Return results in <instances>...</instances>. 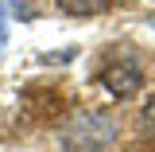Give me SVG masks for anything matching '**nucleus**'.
<instances>
[{"label": "nucleus", "instance_id": "nucleus-1", "mask_svg": "<svg viewBox=\"0 0 155 152\" xmlns=\"http://www.w3.org/2000/svg\"><path fill=\"white\" fill-rule=\"evenodd\" d=\"M140 82H143V70H140V62L132 55H120L113 58L105 70H101V86L116 97V101H124V97H132L140 90Z\"/></svg>", "mask_w": 155, "mask_h": 152}, {"label": "nucleus", "instance_id": "nucleus-2", "mask_svg": "<svg viewBox=\"0 0 155 152\" xmlns=\"http://www.w3.org/2000/svg\"><path fill=\"white\" fill-rule=\"evenodd\" d=\"M58 8L70 16H101L109 8V0H58Z\"/></svg>", "mask_w": 155, "mask_h": 152}, {"label": "nucleus", "instance_id": "nucleus-3", "mask_svg": "<svg viewBox=\"0 0 155 152\" xmlns=\"http://www.w3.org/2000/svg\"><path fill=\"white\" fill-rule=\"evenodd\" d=\"M4 39H8V12L0 8V51H4Z\"/></svg>", "mask_w": 155, "mask_h": 152}, {"label": "nucleus", "instance_id": "nucleus-4", "mask_svg": "<svg viewBox=\"0 0 155 152\" xmlns=\"http://www.w3.org/2000/svg\"><path fill=\"white\" fill-rule=\"evenodd\" d=\"M147 117H151V121H155V97H151V101H147Z\"/></svg>", "mask_w": 155, "mask_h": 152}, {"label": "nucleus", "instance_id": "nucleus-5", "mask_svg": "<svg viewBox=\"0 0 155 152\" xmlns=\"http://www.w3.org/2000/svg\"><path fill=\"white\" fill-rule=\"evenodd\" d=\"M151 23H155V19H151Z\"/></svg>", "mask_w": 155, "mask_h": 152}]
</instances>
